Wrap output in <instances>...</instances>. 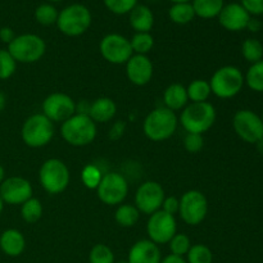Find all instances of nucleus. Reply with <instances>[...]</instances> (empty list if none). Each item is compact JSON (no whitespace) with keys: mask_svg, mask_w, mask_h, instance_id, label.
Returning <instances> with one entry per match:
<instances>
[{"mask_svg":"<svg viewBox=\"0 0 263 263\" xmlns=\"http://www.w3.org/2000/svg\"><path fill=\"white\" fill-rule=\"evenodd\" d=\"M61 135L72 146H86L97 138V123L87 115L74 113L62 122Z\"/></svg>","mask_w":263,"mask_h":263,"instance_id":"1","label":"nucleus"},{"mask_svg":"<svg viewBox=\"0 0 263 263\" xmlns=\"http://www.w3.org/2000/svg\"><path fill=\"white\" fill-rule=\"evenodd\" d=\"M177 123L179 121L175 112L166 107H159L146 116L143 123V131L149 140L163 141L174 135Z\"/></svg>","mask_w":263,"mask_h":263,"instance_id":"2","label":"nucleus"},{"mask_svg":"<svg viewBox=\"0 0 263 263\" xmlns=\"http://www.w3.org/2000/svg\"><path fill=\"white\" fill-rule=\"evenodd\" d=\"M216 122V109L211 103H192L182 109L180 123L189 134L207 133Z\"/></svg>","mask_w":263,"mask_h":263,"instance_id":"3","label":"nucleus"},{"mask_svg":"<svg viewBox=\"0 0 263 263\" xmlns=\"http://www.w3.org/2000/svg\"><path fill=\"white\" fill-rule=\"evenodd\" d=\"M244 74L238 67L223 66L211 77V91L220 99H231L241 91L244 86Z\"/></svg>","mask_w":263,"mask_h":263,"instance_id":"4","label":"nucleus"},{"mask_svg":"<svg viewBox=\"0 0 263 263\" xmlns=\"http://www.w3.org/2000/svg\"><path fill=\"white\" fill-rule=\"evenodd\" d=\"M91 13L84 4H71L59 12L58 26L59 31L69 37H76L86 32L91 26Z\"/></svg>","mask_w":263,"mask_h":263,"instance_id":"5","label":"nucleus"},{"mask_svg":"<svg viewBox=\"0 0 263 263\" xmlns=\"http://www.w3.org/2000/svg\"><path fill=\"white\" fill-rule=\"evenodd\" d=\"M69 170L63 161L58 158L46 159L39 171V180L49 194H61L68 187L69 184Z\"/></svg>","mask_w":263,"mask_h":263,"instance_id":"6","label":"nucleus"},{"mask_svg":"<svg viewBox=\"0 0 263 263\" xmlns=\"http://www.w3.org/2000/svg\"><path fill=\"white\" fill-rule=\"evenodd\" d=\"M8 51L18 63H36L45 54L46 44L35 33H23L15 36L8 45Z\"/></svg>","mask_w":263,"mask_h":263,"instance_id":"7","label":"nucleus"},{"mask_svg":"<svg viewBox=\"0 0 263 263\" xmlns=\"http://www.w3.org/2000/svg\"><path fill=\"white\" fill-rule=\"evenodd\" d=\"M21 135L30 148H43L54 138V123L43 113L32 115L23 123Z\"/></svg>","mask_w":263,"mask_h":263,"instance_id":"8","label":"nucleus"},{"mask_svg":"<svg viewBox=\"0 0 263 263\" xmlns=\"http://www.w3.org/2000/svg\"><path fill=\"white\" fill-rule=\"evenodd\" d=\"M208 213V200L199 190H189L180 199L179 215L186 225L197 226Z\"/></svg>","mask_w":263,"mask_h":263,"instance_id":"9","label":"nucleus"},{"mask_svg":"<svg viewBox=\"0 0 263 263\" xmlns=\"http://www.w3.org/2000/svg\"><path fill=\"white\" fill-rule=\"evenodd\" d=\"M233 127L243 141L256 144L263 138V122L261 116L251 109H240L234 115Z\"/></svg>","mask_w":263,"mask_h":263,"instance_id":"10","label":"nucleus"},{"mask_svg":"<svg viewBox=\"0 0 263 263\" xmlns=\"http://www.w3.org/2000/svg\"><path fill=\"white\" fill-rule=\"evenodd\" d=\"M98 198L107 205H118L126 199L128 184L125 177L117 172L103 175L102 181L97 187Z\"/></svg>","mask_w":263,"mask_h":263,"instance_id":"11","label":"nucleus"},{"mask_svg":"<svg viewBox=\"0 0 263 263\" xmlns=\"http://www.w3.org/2000/svg\"><path fill=\"white\" fill-rule=\"evenodd\" d=\"M100 54L112 64H126L134 55L128 39L120 33H108L102 39L99 45Z\"/></svg>","mask_w":263,"mask_h":263,"instance_id":"12","label":"nucleus"},{"mask_svg":"<svg viewBox=\"0 0 263 263\" xmlns=\"http://www.w3.org/2000/svg\"><path fill=\"white\" fill-rule=\"evenodd\" d=\"M177 223L175 216L168 215L164 211L159 210L151 215L148 223H146V233H148L149 240L158 244L170 243L172 238L176 235Z\"/></svg>","mask_w":263,"mask_h":263,"instance_id":"13","label":"nucleus"},{"mask_svg":"<svg viewBox=\"0 0 263 263\" xmlns=\"http://www.w3.org/2000/svg\"><path fill=\"white\" fill-rule=\"evenodd\" d=\"M76 113V103L69 95L53 92L43 102V115L51 122H64Z\"/></svg>","mask_w":263,"mask_h":263,"instance_id":"14","label":"nucleus"},{"mask_svg":"<svg viewBox=\"0 0 263 263\" xmlns=\"http://www.w3.org/2000/svg\"><path fill=\"white\" fill-rule=\"evenodd\" d=\"M166 198L164 190L157 181H145L139 186L135 194V207L139 212L145 215H153L159 211Z\"/></svg>","mask_w":263,"mask_h":263,"instance_id":"15","label":"nucleus"},{"mask_svg":"<svg viewBox=\"0 0 263 263\" xmlns=\"http://www.w3.org/2000/svg\"><path fill=\"white\" fill-rule=\"evenodd\" d=\"M33 189L28 180L20 176H12L5 179L0 184V197L3 202L8 204H21L32 198Z\"/></svg>","mask_w":263,"mask_h":263,"instance_id":"16","label":"nucleus"},{"mask_svg":"<svg viewBox=\"0 0 263 263\" xmlns=\"http://www.w3.org/2000/svg\"><path fill=\"white\" fill-rule=\"evenodd\" d=\"M217 18L220 25L225 30L230 32H239L246 30L252 15L247 12L240 3H230L225 4Z\"/></svg>","mask_w":263,"mask_h":263,"instance_id":"17","label":"nucleus"},{"mask_svg":"<svg viewBox=\"0 0 263 263\" xmlns=\"http://www.w3.org/2000/svg\"><path fill=\"white\" fill-rule=\"evenodd\" d=\"M126 74L131 84L144 86L149 84L153 77V63L148 55L135 54L126 63Z\"/></svg>","mask_w":263,"mask_h":263,"instance_id":"18","label":"nucleus"},{"mask_svg":"<svg viewBox=\"0 0 263 263\" xmlns=\"http://www.w3.org/2000/svg\"><path fill=\"white\" fill-rule=\"evenodd\" d=\"M161 261L158 246L149 239L136 241L128 252V263H161Z\"/></svg>","mask_w":263,"mask_h":263,"instance_id":"19","label":"nucleus"},{"mask_svg":"<svg viewBox=\"0 0 263 263\" xmlns=\"http://www.w3.org/2000/svg\"><path fill=\"white\" fill-rule=\"evenodd\" d=\"M26 248V239L20 230L8 229L0 235V249L9 257H18Z\"/></svg>","mask_w":263,"mask_h":263,"instance_id":"20","label":"nucleus"},{"mask_svg":"<svg viewBox=\"0 0 263 263\" xmlns=\"http://www.w3.org/2000/svg\"><path fill=\"white\" fill-rule=\"evenodd\" d=\"M117 113V105L110 98H98L90 104L89 116L95 123H105L112 120Z\"/></svg>","mask_w":263,"mask_h":263,"instance_id":"21","label":"nucleus"},{"mask_svg":"<svg viewBox=\"0 0 263 263\" xmlns=\"http://www.w3.org/2000/svg\"><path fill=\"white\" fill-rule=\"evenodd\" d=\"M130 25L136 32H151L154 25V14L146 5L138 4L130 13Z\"/></svg>","mask_w":263,"mask_h":263,"instance_id":"22","label":"nucleus"},{"mask_svg":"<svg viewBox=\"0 0 263 263\" xmlns=\"http://www.w3.org/2000/svg\"><path fill=\"white\" fill-rule=\"evenodd\" d=\"M163 102L166 108L175 112L185 108L189 102L186 87L181 84H172L164 90Z\"/></svg>","mask_w":263,"mask_h":263,"instance_id":"23","label":"nucleus"},{"mask_svg":"<svg viewBox=\"0 0 263 263\" xmlns=\"http://www.w3.org/2000/svg\"><path fill=\"white\" fill-rule=\"evenodd\" d=\"M195 17L203 20H212L218 17L222 8L225 7V0H193Z\"/></svg>","mask_w":263,"mask_h":263,"instance_id":"24","label":"nucleus"},{"mask_svg":"<svg viewBox=\"0 0 263 263\" xmlns=\"http://www.w3.org/2000/svg\"><path fill=\"white\" fill-rule=\"evenodd\" d=\"M168 17L176 25H187L195 18L192 3H177L168 9Z\"/></svg>","mask_w":263,"mask_h":263,"instance_id":"25","label":"nucleus"},{"mask_svg":"<svg viewBox=\"0 0 263 263\" xmlns=\"http://www.w3.org/2000/svg\"><path fill=\"white\" fill-rule=\"evenodd\" d=\"M140 212L135 205L131 204H121L118 205L117 211L115 213L116 222L122 228H133L138 223Z\"/></svg>","mask_w":263,"mask_h":263,"instance_id":"26","label":"nucleus"},{"mask_svg":"<svg viewBox=\"0 0 263 263\" xmlns=\"http://www.w3.org/2000/svg\"><path fill=\"white\" fill-rule=\"evenodd\" d=\"M187 98L192 100L193 103H202L207 102L210 95L212 94L211 91V85L210 82L205 80H194L190 82L189 86L186 87Z\"/></svg>","mask_w":263,"mask_h":263,"instance_id":"27","label":"nucleus"},{"mask_svg":"<svg viewBox=\"0 0 263 263\" xmlns=\"http://www.w3.org/2000/svg\"><path fill=\"white\" fill-rule=\"evenodd\" d=\"M244 82L253 91L263 92V59L251 64L244 76Z\"/></svg>","mask_w":263,"mask_h":263,"instance_id":"28","label":"nucleus"},{"mask_svg":"<svg viewBox=\"0 0 263 263\" xmlns=\"http://www.w3.org/2000/svg\"><path fill=\"white\" fill-rule=\"evenodd\" d=\"M241 55L251 64L262 61L263 45L261 41L253 37H249L247 40H244V43L241 44Z\"/></svg>","mask_w":263,"mask_h":263,"instance_id":"29","label":"nucleus"},{"mask_svg":"<svg viewBox=\"0 0 263 263\" xmlns=\"http://www.w3.org/2000/svg\"><path fill=\"white\" fill-rule=\"evenodd\" d=\"M21 215L22 218L28 223H35L43 216V205L41 202L36 198H30L28 200H26L25 203L21 207Z\"/></svg>","mask_w":263,"mask_h":263,"instance_id":"30","label":"nucleus"},{"mask_svg":"<svg viewBox=\"0 0 263 263\" xmlns=\"http://www.w3.org/2000/svg\"><path fill=\"white\" fill-rule=\"evenodd\" d=\"M133 51L140 55H146L154 46V39L151 32H136L130 40Z\"/></svg>","mask_w":263,"mask_h":263,"instance_id":"31","label":"nucleus"},{"mask_svg":"<svg viewBox=\"0 0 263 263\" xmlns=\"http://www.w3.org/2000/svg\"><path fill=\"white\" fill-rule=\"evenodd\" d=\"M59 12L54 5L45 3V4H40L35 9V20L36 22L40 23L41 26H51L58 21Z\"/></svg>","mask_w":263,"mask_h":263,"instance_id":"32","label":"nucleus"},{"mask_svg":"<svg viewBox=\"0 0 263 263\" xmlns=\"http://www.w3.org/2000/svg\"><path fill=\"white\" fill-rule=\"evenodd\" d=\"M187 263H212L213 253L204 244H195L187 252Z\"/></svg>","mask_w":263,"mask_h":263,"instance_id":"33","label":"nucleus"},{"mask_svg":"<svg viewBox=\"0 0 263 263\" xmlns=\"http://www.w3.org/2000/svg\"><path fill=\"white\" fill-rule=\"evenodd\" d=\"M90 263H115V254L112 249L105 244H97L91 248L89 254Z\"/></svg>","mask_w":263,"mask_h":263,"instance_id":"34","label":"nucleus"},{"mask_svg":"<svg viewBox=\"0 0 263 263\" xmlns=\"http://www.w3.org/2000/svg\"><path fill=\"white\" fill-rule=\"evenodd\" d=\"M102 171L97 166H94V164H87V166L84 167L81 172L82 184L87 189H97L99 186L100 181H102Z\"/></svg>","mask_w":263,"mask_h":263,"instance_id":"35","label":"nucleus"},{"mask_svg":"<svg viewBox=\"0 0 263 263\" xmlns=\"http://www.w3.org/2000/svg\"><path fill=\"white\" fill-rule=\"evenodd\" d=\"M17 62L14 61L8 49H0V80H8L14 74Z\"/></svg>","mask_w":263,"mask_h":263,"instance_id":"36","label":"nucleus"},{"mask_svg":"<svg viewBox=\"0 0 263 263\" xmlns=\"http://www.w3.org/2000/svg\"><path fill=\"white\" fill-rule=\"evenodd\" d=\"M168 244L171 254L180 257L187 254L189 249L192 248V243H190L189 236L185 235V234H176V235L170 240Z\"/></svg>","mask_w":263,"mask_h":263,"instance_id":"37","label":"nucleus"},{"mask_svg":"<svg viewBox=\"0 0 263 263\" xmlns=\"http://www.w3.org/2000/svg\"><path fill=\"white\" fill-rule=\"evenodd\" d=\"M109 12L115 14H127L138 5V0H103Z\"/></svg>","mask_w":263,"mask_h":263,"instance_id":"38","label":"nucleus"},{"mask_svg":"<svg viewBox=\"0 0 263 263\" xmlns=\"http://www.w3.org/2000/svg\"><path fill=\"white\" fill-rule=\"evenodd\" d=\"M184 146L186 149V152L192 154L199 153L200 151L204 146V139H203V135L200 134H186L184 139Z\"/></svg>","mask_w":263,"mask_h":263,"instance_id":"39","label":"nucleus"},{"mask_svg":"<svg viewBox=\"0 0 263 263\" xmlns=\"http://www.w3.org/2000/svg\"><path fill=\"white\" fill-rule=\"evenodd\" d=\"M240 4L251 15L263 14V0H240Z\"/></svg>","mask_w":263,"mask_h":263,"instance_id":"40","label":"nucleus"},{"mask_svg":"<svg viewBox=\"0 0 263 263\" xmlns=\"http://www.w3.org/2000/svg\"><path fill=\"white\" fill-rule=\"evenodd\" d=\"M179 208H180V200L175 197H167L164 198L163 204H162V211H164L168 215L175 216L176 213H179Z\"/></svg>","mask_w":263,"mask_h":263,"instance_id":"41","label":"nucleus"},{"mask_svg":"<svg viewBox=\"0 0 263 263\" xmlns=\"http://www.w3.org/2000/svg\"><path fill=\"white\" fill-rule=\"evenodd\" d=\"M125 131H126V123L123 122V121H117V122L113 123L112 127L109 128V134H108V136H109L110 140H118V139L122 138Z\"/></svg>","mask_w":263,"mask_h":263,"instance_id":"42","label":"nucleus"},{"mask_svg":"<svg viewBox=\"0 0 263 263\" xmlns=\"http://www.w3.org/2000/svg\"><path fill=\"white\" fill-rule=\"evenodd\" d=\"M14 37H15L14 31H13L10 27H2V28H0V40H2L3 43H5V44H8V45H9V44L12 43L13 40H14Z\"/></svg>","mask_w":263,"mask_h":263,"instance_id":"43","label":"nucleus"},{"mask_svg":"<svg viewBox=\"0 0 263 263\" xmlns=\"http://www.w3.org/2000/svg\"><path fill=\"white\" fill-rule=\"evenodd\" d=\"M161 263H187L182 257L175 256V254H170V256H166L163 259H162Z\"/></svg>","mask_w":263,"mask_h":263,"instance_id":"44","label":"nucleus"},{"mask_svg":"<svg viewBox=\"0 0 263 263\" xmlns=\"http://www.w3.org/2000/svg\"><path fill=\"white\" fill-rule=\"evenodd\" d=\"M261 27H262L261 22H259L258 20H254V18H251L248 26H247V28H248L249 31H252V32H257V31L261 30Z\"/></svg>","mask_w":263,"mask_h":263,"instance_id":"45","label":"nucleus"},{"mask_svg":"<svg viewBox=\"0 0 263 263\" xmlns=\"http://www.w3.org/2000/svg\"><path fill=\"white\" fill-rule=\"evenodd\" d=\"M254 145H256V148H257V152H258V153L261 154V156L263 157V138L261 139V140H258V141H257V143L254 144Z\"/></svg>","mask_w":263,"mask_h":263,"instance_id":"46","label":"nucleus"},{"mask_svg":"<svg viewBox=\"0 0 263 263\" xmlns=\"http://www.w3.org/2000/svg\"><path fill=\"white\" fill-rule=\"evenodd\" d=\"M5 102H7V99H5V95L0 91V112H2V110L5 108Z\"/></svg>","mask_w":263,"mask_h":263,"instance_id":"47","label":"nucleus"},{"mask_svg":"<svg viewBox=\"0 0 263 263\" xmlns=\"http://www.w3.org/2000/svg\"><path fill=\"white\" fill-rule=\"evenodd\" d=\"M4 177H5V171H4V168H3L2 164H0V184H2V182L5 180Z\"/></svg>","mask_w":263,"mask_h":263,"instance_id":"48","label":"nucleus"},{"mask_svg":"<svg viewBox=\"0 0 263 263\" xmlns=\"http://www.w3.org/2000/svg\"><path fill=\"white\" fill-rule=\"evenodd\" d=\"M170 2H172L174 4H177V3H192L193 0H170Z\"/></svg>","mask_w":263,"mask_h":263,"instance_id":"49","label":"nucleus"},{"mask_svg":"<svg viewBox=\"0 0 263 263\" xmlns=\"http://www.w3.org/2000/svg\"><path fill=\"white\" fill-rule=\"evenodd\" d=\"M3 208H4V202H3L2 197H0V215H2V212H3Z\"/></svg>","mask_w":263,"mask_h":263,"instance_id":"50","label":"nucleus"},{"mask_svg":"<svg viewBox=\"0 0 263 263\" xmlns=\"http://www.w3.org/2000/svg\"><path fill=\"white\" fill-rule=\"evenodd\" d=\"M48 2H51V3H58V2H63V0H48Z\"/></svg>","mask_w":263,"mask_h":263,"instance_id":"51","label":"nucleus"},{"mask_svg":"<svg viewBox=\"0 0 263 263\" xmlns=\"http://www.w3.org/2000/svg\"><path fill=\"white\" fill-rule=\"evenodd\" d=\"M118 263H128L127 261H121V262H118Z\"/></svg>","mask_w":263,"mask_h":263,"instance_id":"52","label":"nucleus"},{"mask_svg":"<svg viewBox=\"0 0 263 263\" xmlns=\"http://www.w3.org/2000/svg\"><path fill=\"white\" fill-rule=\"evenodd\" d=\"M261 118H262V122H263V112H262V116H261Z\"/></svg>","mask_w":263,"mask_h":263,"instance_id":"53","label":"nucleus"},{"mask_svg":"<svg viewBox=\"0 0 263 263\" xmlns=\"http://www.w3.org/2000/svg\"><path fill=\"white\" fill-rule=\"evenodd\" d=\"M149 2H154V0H149Z\"/></svg>","mask_w":263,"mask_h":263,"instance_id":"54","label":"nucleus"}]
</instances>
